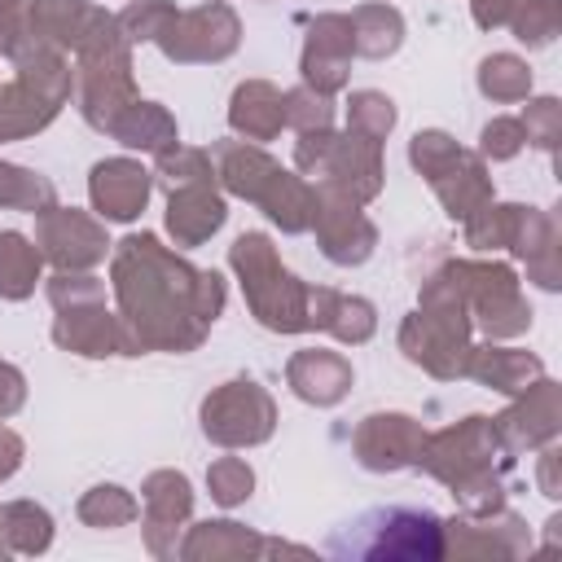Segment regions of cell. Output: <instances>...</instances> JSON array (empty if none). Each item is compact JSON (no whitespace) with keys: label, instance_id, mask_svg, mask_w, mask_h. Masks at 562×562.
I'll return each instance as SVG.
<instances>
[{"label":"cell","instance_id":"obj_1","mask_svg":"<svg viewBox=\"0 0 562 562\" xmlns=\"http://www.w3.org/2000/svg\"><path fill=\"white\" fill-rule=\"evenodd\" d=\"M114 294L136 351H193L224 312L220 272L189 268L154 233L119 241Z\"/></svg>","mask_w":562,"mask_h":562},{"label":"cell","instance_id":"obj_2","mask_svg":"<svg viewBox=\"0 0 562 562\" xmlns=\"http://www.w3.org/2000/svg\"><path fill=\"white\" fill-rule=\"evenodd\" d=\"M215 162H220L215 176L224 180V189L255 202L285 233H303L312 224V184L281 171V162H272L263 149L246 140H224L215 145Z\"/></svg>","mask_w":562,"mask_h":562},{"label":"cell","instance_id":"obj_3","mask_svg":"<svg viewBox=\"0 0 562 562\" xmlns=\"http://www.w3.org/2000/svg\"><path fill=\"white\" fill-rule=\"evenodd\" d=\"M228 263L241 277L246 303L259 316V325H268L277 334L312 329V321H307V285L294 272L281 268L277 246L263 233H241L233 241V250H228Z\"/></svg>","mask_w":562,"mask_h":562},{"label":"cell","instance_id":"obj_4","mask_svg":"<svg viewBox=\"0 0 562 562\" xmlns=\"http://www.w3.org/2000/svg\"><path fill=\"white\" fill-rule=\"evenodd\" d=\"M66 97H70V66L57 48L40 44L31 57L18 61V79L0 88V140H18L48 127Z\"/></svg>","mask_w":562,"mask_h":562},{"label":"cell","instance_id":"obj_5","mask_svg":"<svg viewBox=\"0 0 562 562\" xmlns=\"http://www.w3.org/2000/svg\"><path fill=\"white\" fill-rule=\"evenodd\" d=\"M413 167L430 180V189L439 193V202L448 206L452 220H470L479 206L492 202V180L483 171L479 154H465L448 132H417L408 145Z\"/></svg>","mask_w":562,"mask_h":562},{"label":"cell","instance_id":"obj_6","mask_svg":"<svg viewBox=\"0 0 562 562\" xmlns=\"http://www.w3.org/2000/svg\"><path fill=\"white\" fill-rule=\"evenodd\" d=\"M439 277L492 338H514L531 325V307L522 303L518 277L505 263H448Z\"/></svg>","mask_w":562,"mask_h":562},{"label":"cell","instance_id":"obj_7","mask_svg":"<svg viewBox=\"0 0 562 562\" xmlns=\"http://www.w3.org/2000/svg\"><path fill=\"white\" fill-rule=\"evenodd\" d=\"M132 101H136V88H132V57L123 35L79 53V110L97 132H110V123Z\"/></svg>","mask_w":562,"mask_h":562},{"label":"cell","instance_id":"obj_8","mask_svg":"<svg viewBox=\"0 0 562 562\" xmlns=\"http://www.w3.org/2000/svg\"><path fill=\"white\" fill-rule=\"evenodd\" d=\"M272 422H277V408H272L268 391L246 378L224 382L202 400V430H206V439H215L224 448L263 443L272 435Z\"/></svg>","mask_w":562,"mask_h":562},{"label":"cell","instance_id":"obj_9","mask_svg":"<svg viewBox=\"0 0 562 562\" xmlns=\"http://www.w3.org/2000/svg\"><path fill=\"white\" fill-rule=\"evenodd\" d=\"M307 228H316V241H321L325 259H334L342 268L364 263L373 255V246H378V233L360 215V202H351L334 184H316L312 189V224Z\"/></svg>","mask_w":562,"mask_h":562},{"label":"cell","instance_id":"obj_10","mask_svg":"<svg viewBox=\"0 0 562 562\" xmlns=\"http://www.w3.org/2000/svg\"><path fill=\"white\" fill-rule=\"evenodd\" d=\"M237 35L241 26L228 4H202V9L176 13L154 44L171 61H224L237 48Z\"/></svg>","mask_w":562,"mask_h":562},{"label":"cell","instance_id":"obj_11","mask_svg":"<svg viewBox=\"0 0 562 562\" xmlns=\"http://www.w3.org/2000/svg\"><path fill=\"white\" fill-rule=\"evenodd\" d=\"M35 246L61 272H83V268H92V263L105 259V246L110 241H105V228L92 215L70 211V206H48V211H40Z\"/></svg>","mask_w":562,"mask_h":562},{"label":"cell","instance_id":"obj_12","mask_svg":"<svg viewBox=\"0 0 562 562\" xmlns=\"http://www.w3.org/2000/svg\"><path fill=\"white\" fill-rule=\"evenodd\" d=\"M31 22H35L40 44L75 48V53H88V48L123 35L119 22L88 0H31Z\"/></svg>","mask_w":562,"mask_h":562},{"label":"cell","instance_id":"obj_13","mask_svg":"<svg viewBox=\"0 0 562 562\" xmlns=\"http://www.w3.org/2000/svg\"><path fill=\"white\" fill-rule=\"evenodd\" d=\"M53 342L75 356H136V342H132L123 316H110L105 303L61 307V316L53 325Z\"/></svg>","mask_w":562,"mask_h":562},{"label":"cell","instance_id":"obj_14","mask_svg":"<svg viewBox=\"0 0 562 562\" xmlns=\"http://www.w3.org/2000/svg\"><path fill=\"white\" fill-rule=\"evenodd\" d=\"M351 18L347 13H321L307 31V48H303V83L316 92H338L347 83V66H351Z\"/></svg>","mask_w":562,"mask_h":562},{"label":"cell","instance_id":"obj_15","mask_svg":"<svg viewBox=\"0 0 562 562\" xmlns=\"http://www.w3.org/2000/svg\"><path fill=\"white\" fill-rule=\"evenodd\" d=\"M422 426L404 413H373L356 426V457L369 470H400L422 452Z\"/></svg>","mask_w":562,"mask_h":562},{"label":"cell","instance_id":"obj_16","mask_svg":"<svg viewBox=\"0 0 562 562\" xmlns=\"http://www.w3.org/2000/svg\"><path fill=\"white\" fill-rule=\"evenodd\" d=\"M492 430L505 448H536V443L553 439L558 435V382H549V378L531 382L509 413L492 417Z\"/></svg>","mask_w":562,"mask_h":562},{"label":"cell","instance_id":"obj_17","mask_svg":"<svg viewBox=\"0 0 562 562\" xmlns=\"http://www.w3.org/2000/svg\"><path fill=\"white\" fill-rule=\"evenodd\" d=\"M88 193L105 220H136L149 202V171L132 158H105L92 167Z\"/></svg>","mask_w":562,"mask_h":562},{"label":"cell","instance_id":"obj_18","mask_svg":"<svg viewBox=\"0 0 562 562\" xmlns=\"http://www.w3.org/2000/svg\"><path fill=\"white\" fill-rule=\"evenodd\" d=\"M224 215L228 211H224V198H220L215 180L167 189V228H171L176 246H202L224 224Z\"/></svg>","mask_w":562,"mask_h":562},{"label":"cell","instance_id":"obj_19","mask_svg":"<svg viewBox=\"0 0 562 562\" xmlns=\"http://www.w3.org/2000/svg\"><path fill=\"white\" fill-rule=\"evenodd\" d=\"M307 321L312 329H329L338 342H369L378 329L373 303L356 299V294H338V290H312L307 285Z\"/></svg>","mask_w":562,"mask_h":562},{"label":"cell","instance_id":"obj_20","mask_svg":"<svg viewBox=\"0 0 562 562\" xmlns=\"http://www.w3.org/2000/svg\"><path fill=\"white\" fill-rule=\"evenodd\" d=\"M285 378H290L299 400H307V404H338L347 395V386H351V364L338 351L312 347V351L290 356Z\"/></svg>","mask_w":562,"mask_h":562},{"label":"cell","instance_id":"obj_21","mask_svg":"<svg viewBox=\"0 0 562 562\" xmlns=\"http://www.w3.org/2000/svg\"><path fill=\"white\" fill-rule=\"evenodd\" d=\"M465 373L479 378L483 386L505 391V395H522L531 382L544 378V364L527 351H514V347H470Z\"/></svg>","mask_w":562,"mask_h":562},{"label":"cell","instance_id":"obj_22","mask_svg":"<svg viewBox=\"0 0 562 562\" xmlns=\"http://www.w3.org/2000/svg\"><path fill=\"white\" fill-rule=\"evenodd\" d=\"M228 123L237 136L246 140H272L285 123V97L263 83V79H250L233 92V105H228Z\"/></svg>","mask_w":562,"mask_h":562},{"label":"cell","instance_id":"obj_23","mask_svg":"<svg viewBox=\"0 0 562 562\" xmlns=\"http://www.w3.org/2000/svg\"><path fill=\"white\" fill-rule=\"evenodd\" d=\"M110 136L123 140L127 149H149V154H162L167 145H176V119L154 105V101H132L114 123H110Z\"/></svg>","mask_w":562,"mask_h":562},{"label":"cell","instance_id":"obj_24","mask_svg":"<svg viewBox=\"0 0 562 562\" xmlns=\"http://www.w3.org/2000/svg\"><path fill=\"white\" fill-rule=\"evenodd\" d=\"M404 40V18L391 4H360L351 13V48L360 57H386Z\"/></svg>","mask_w":562,"mask_h":562},{"label":"cell","instance_id":"obj_25","mask_svg":"<svg viewBox=\"0 0 562 562\" xmlns=\"http://www.w3.org/2000/svg\"><path fill=\"white\" fill-rule=\"evenodd\" d=\"M40 250L22 233H0V299H26L40 281Z\"/></svg>","mask_w":562,"mask_h":562},{"label":"cell","instance_id":"obj_26","mask_svg":"<svg viewBox=\"0 0 562 562\" xmlns=\"http://www.w3.org/2000/svg\"><path fill=\"white\" fill-rule=\"evenodd\" d=\"M479 88H483V97H492V101H522V97L531 92V70H527V61L514 57V53H492V57H483V66H479Z\"/></svg>","mask_w":562,"mask_h":562},{"label":"cell","instance_id":"obj_27","mask_svg":"<svg viewBox=\"0 0 562 562\" xmlns=\"http://www.w3.org/2000/svg\"><path fill=\"white\" fill-rule=\"evenodd\" d=\"M189 479L176 474V470H158L149 483H145V505H149V518L154 527H171L189 514Z\"/></svg>","mask_w":562,"mask_h":562},{"label":"cell","instance_id":"obj_28","mask_svg":"<svg viewBox=\"0 0 562 562\" xmlns=\"http://www.w3.org/2000/svg\"><path fill=\"white\" fill-rule=\"evenodd\" d=\"M391 127H395V105H391V97H382V92H373V88L351 92V101H347V132H356V136L382 145Z\"/></svg>","mask_w":562,"mask_h":562},{"label":"cell","instance_id":"obj_29","mask_svg":"<svg viewBox=\"0 0 562 562\" xmlns=\"http://www.w3.org/2000/svg\"><path fill=\"white\" fill-rule=\"evenodd\" d=\"M0 206H22V211H48L53 206V184L26 167L0 162Z\"/></svg>","mask_w":562,"mask_h":562},{"label":"cell","instance_id":"obj_30","mask_svg":"<svg viewBox=\"0 0 562 562\" xmlns=\"http://www.w3.org/2000/svg\"><path fill=\"white\" fill-rule=\"evenodd\" d=\"M40 48L35 22H31V0H0V53L9 61H22Z\"/></svg>","mask_w":562,"mask_h":562},{"label":"cell","instance_id":"obj_31","mask_svg":"<svg viewBox=\"0 0 562 562\" xmlns=\"http://www.w3.org/2000/svg\"><path fill=\"white\" fill-rule=\"evenodd\" d=\"M558 18H562L558 0H518L509 13V26L522 44H549L558 35Z\"/></svg>","mask_w":562,"mask_h":562},{"label":"cell","instance_id":"obj_32","mask_svg":"<svg viewBox=\"0 0 562 562\" xmlns=\"http://www.w3.org/2000/svg\"><path fill=\"white\" fill-rule=\"evenodd\" d=\"M171 18H176V4H167V0H132L114 22H119L123 40H158Z\"/></svg>","mask_w":562,"mask_h":562},{"label":"cell","instance_id":"obj_33","mask_svg":"<svg viewBox=\"0 0 562 562\" xmlns=\"http://www.w3.org/2000/svg\"><path fill=\"white\" fill-rule=\"evenodd\" d=\"M79 514H83V522H92V527H114V522H127V518L136 514V505H132V496H127L123 487H92V492L83 496Z\"/></svg>","mask_w":562,"mask_h":562},{"label":"cell","instance_id":"obj_34","mask_svg":"<svg viewBox=\"0 0 562 562\" xmlns=\"http://www.w3.org/2000/svg\"><path fill=\"white\" fill-rule=\"evenodd\" d=\"M329 119H334V105H329V97L325 92H316V88H294V92H285V123H294L299 132H312V127H329Z\"/></svg>","mask_w":562,"mask_h":562},{"label":"cell","instance_id":"obj_35","mask_svg":"<svg viewBox=\"0 0 562 562\" xmlns=\"http://www.w3.org/2000/svg\"><path fill=\"white\" fill-rule=\"evenodd\" d=\"M206 483H211V496H215V501L237 505V501H246V496H250L255 474H250V465H246V461H237V457H220V461L211 465Z\"/></svg>","mask_w":562,"mask_h":562},{"label":"cell","instance_id":"obj_36","mask_svg":"<svg viewBox=\"0 0 562 562\" xmlns=\"http://www.w3.org/2000/svg\"><path fill=\"white\" fill-rule=\"evenodd\" d=\"M518 123H522V136H527L531 145L553 149V145H558V132H562V110H558L553 97H540V101L527 105V114H522Z\"/></svg>","mask_w":562,"mask_h":562},{"label":"cell","instance_id":"obj_37","mask_svg":"<svg viewBox=\"0 0 562 562\" xmlns=\"http://www.w3.org/2000/svg\"><path fill=\"white\" fill-rule=\"evenodd\" d=\"M48 299H53V307L61 312V307H79V303H101L105 290H101L97 277H83V272H57V277L48 281Z\"/></svg>","mask_w":562,"mask_h":562},{"label":"cell","instance_id":"obj_38","mask_svg":"<svg viewBox=\"0 0 562 562\" xmlns=\"http://www.w3.org/2000/svg\"><path fill=\"white\" fill-rule=\"evenodd\" d=\"M522 145H527V136H522L518 119H492L483 127V158H514Z\"/></svg>","mask_w":562,"mask_h":562},{"label":"cell","instance_id":"obj_39","mask_svg":"<svg viewBox=\"0 0 562 562\" xmlns=\"http://www.w3.org/2000/svg\"><path fill=\"white\" fill-rule=\"evenodd\" d=\"M22 395H26L22 373H18L13 364H0V417L18 413V408H22Z\"/></svg>","mask_w":562,"mask_h":562},{"label":"cell","instance_id":"obj_40","mask_svg":"<svg viewBox=\"0 0 562 562\" xmlns=\"http://www.w3.org/2000/svg\"><path fill=\"white\" fill-rule=\"evenodd\" d=\"M470 4H474V22L479 26H501V22H509L518 0H470Z\"/></svg>","mask_w":562,"mask_h":562},{"label":"cell","instance_id":"obj_41","mask_svg":"<svg viewBox=\"0 0 562 562\" xmlns=\"http://www.w3.org/2000/svg\"><path fill=\"white\" fill-rule=\"evenodd\" d=\"M18 461H22V439L0 426V479H9L18 470Z\"/></svg>","mask_w":562,"mask_h":562}]
</instances>
